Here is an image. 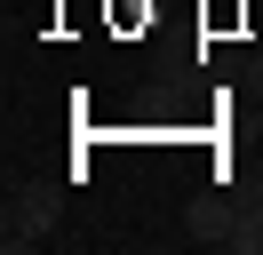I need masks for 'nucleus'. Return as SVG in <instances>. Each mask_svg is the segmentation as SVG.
Returning a JSON list of instances; mask_svg holds the SVG:
<instances>
[{
  "mask_svg": "<svg viewBox=\"0 0 263 255\" xmlns=\"http://www.w3.org/2000/svg\"><path fill=\"white\" fill-rule=\"evenodd\" d=\"M231 247H239V255H263V199H255V207H239V223H231Z\"/></svg>",
  "mask_w": 263,
  "mask_h": 255,
  "instance_id": "nucleus-3",
  "label": "nucleus"
},
{
  "mask_svg": "<svg viewBox=\"0 0 263 255\" xmlns=\"http://www.w3.org/2000/svg\"><path fill=\"white\" fill-rule=\"evenodd\" d=\"M56 231V191L48 184H8V223H0V239L8 247H32V239Z\"/></svg>",
  "mask_w": 263,
  "mask_h": 255,
  "instance_id": "nucleus-1",
  "label": "nucleus"
},
{
  "mask_svg": "<svg viewBox=\"0 0 263 255\" xmlns=\"http://www.w3.org/2000/svg\"><path fill=\"white\" fill-rule=\"evenodd\" d=\"M231 223H239V191H199L192 215H183V231L199 247H231Z\"/></svg>",
  "mask_w": 263,
  "mask_h": 255,
  "instance_id": "nucleus-2",
  "label": "nucleus"
},
{
  "mask_svg": "<svg viewBox=\"0 0 263 255\" xmlns=\"http://www.w3.org/2000/svg\"><path fill=\"white\" fill-rule=\"evenodd\" d=\"M247 96H255V104H263V64H255V72H247Z\"/></svg>",
  "mask_w": 263,
  "mask_h": 255,
  "instance_id": "nucleus-4",
  "label": "nucleus"
}]
</instances>
